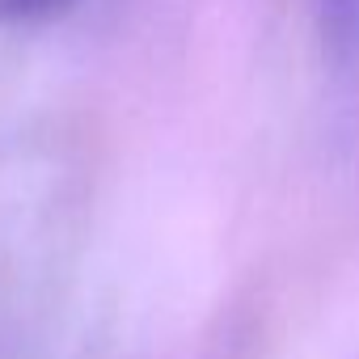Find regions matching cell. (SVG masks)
<instances>
[{
    "mask_svg": "<svg viewBox=\"0 0 359 359\" xmlns=\"http://www.w3.org/2000/svg\"><path fill=\"white\" fill-rule=\"evenodd\" d=\"M76 9V0H0V26H47Z\"/></svg>",
    "mask_w": 359,
    "mask_h": 359,
    "instance_id": "cell-2",
    "label": "cell"
},
{
    "mask_svg": "<svg viewBox=\"0 0 359 359\" xmlns=\"http://www.w3.org/2000/svg\"><path fill=\"white\" fill-rule=\"evenodd\" d=\"M317 5L330 43L342 51H359V0H317Z\"/></svg>",
    "mask_w": 359,
    "mask_h": 359,
    "instance_id": "cell-1",
    "label": "cell"
}]
</instances>
